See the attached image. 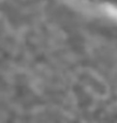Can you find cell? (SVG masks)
<instances>
[{
    "instance_id": "6da1fadb",
    "label": "cell",
    "mask_w": 117,
    "mask_h": 123,
    "mask_svg": "<svg viewBox=\"0 0 117 123\" xmlns=\"http://www.w3.org/2000/svg\"><path fill=\"white\" fill-rule=\"evenodd\" d=\"M88 1L93 2V3H97V4L110 6L112 8L117 9V0H88Z\"/></svg>"
}]
</instances>
